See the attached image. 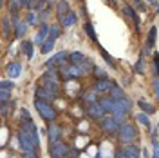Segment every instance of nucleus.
Returning a JSON list of instances; mask_svg holds the SVG:
<instances>
[{"mask_svg":"<svg viewBox=\"0 0 159 158\" xmlns=\"http://www.w3.org/2000/svg\"><path fill=\"white\" fill-rule=\"evenodd\" d=\"M34 107H36L38 115L43 120L52 122V120L56 118V109L52 107L49 102H45V100H42V98H36V100H34Z\"/></svg>","mask_w":159,"mask_h":158,"instance_id":"f257e3e1","label":"nucleus"},{"mask_svg":"<svg viewBox=\"0 0 159 158\" xmlns=\"http://www.w3.org/2000/svg\"><path fill=\"white\" fill-rule=\"evenodd\" d=\"M118 136L121 142H125V144H130L132 140L138 136V133H136V127L129 124V122H123L121 126H119V131H118Z\"/></svg>","mask_w":159,"mask_h":158,"instance_id":"f03ea898","label":"nucleus"},{"mask_svg":"<svg viewBox=\"0 0 159 158\" xmlns=\"http://www.w3.org/2000/svg\"><path fill=\"white\" fill-rule=\"evenodd\" d=\"M18 142H20V147H22V151H36V149H38V146L34 144L33 136H31V135L24 127L18 131Z\"/></svg>","mask_w":159,"mask_h":158,"instance_id":"7ed1b4c3","label":"nucleus"},{"mask_svg":"<svg viewBox=\"0 0 159 158\" xmlns=\"http://www.w3.org/2000/svg\"><path fill=\"white\" fill-rule=\"evenodd\" d=\"M49 155L52 158L67 156V155H69V146H67L65 142H61V140H58V142H52V144L49 146Z\"/></svg>","mask_w":159,"mask_h":158,"instance_id":"20e7f679","label":"nucleus"},{"mask_svg":"<svg viewBox=\"0 0 159 158\" xmlns=\"http://www.w3.org/2000/svg\"><path fill=\"white\" fill-rule=\"evenodd\" d=\"M119 120L114 118V115L112 116H103L101 118V129L105 131V133H109V135H112V133H118L119 131Z\"/></svg>","mask_w":159,"mask_h":158,"instance_id":"39448f33","label":"nucleus"},{"mask_svg":"<svg viewBox=\"0 0 159 158\" xmlns=\"http://www.w3.org/2000/svg\"><path fill=\"white\" fill-rule=\"evenodd\" d=\"M27 22H20L18 20V15H13V29H15V37L20 38V37H24L25 35V31H27Z\"/></svg>","mask_w":159,"mask_h":158,"instance_id":"423d86ee","label":"nucleus"},{"mask_svg":"<svg viewBox=\"0 0 159 158\" xmlns=\"http://www.w3.org/2000/svg\"><path fill=\"white\" fill-rule=\"evenodd\" d=\"M87 115L90 118H103L105 116V109L99 106V102H94V104H90L87 107Z\"/></svg>","mask_w":159,"mask_h":158,"instance_id":"0eeeda50","label":"nucleus"},{"mask_svg":"<svg viewBox=\"0 0 159 158\" xmlns=\"http://www.w3.org/2000/svg\"><path fill=\"white\" fill-rule=\"evenodd\" d=\"M99 106L105 109V113H116L118 111V100H114V98H99Z\"/></svg>","mask_w":159,"mask_h":158,"instance_id":"6e6552de","label":"nucleus"},{"mask_svg":"<svg viewBox=\"0 0 159 158\" xmlns=\"http://www.w3.org/2000/svg\"><path fill=\"white\" fill-rule=\"evenodd\" d=\"M65 57H67V53H65V51H58V53H56V55H54L52 58L45 62V66H47V67H54V66H61V64L65 62Z\"/></svg>","mask_w":159,"mask_h":158,"instance_id":"1a4fd4ad","label":"nucleus"},{"mask_svg":"<svg viewBox=\"0 0 159 158\" xmlns=\"http://www.w3.org/2000/svg\"><path fill=\"white\" fill-rule=\"evenodd\" d=\"M49 29L51 27L47 26V24H42L38 33H36V37H34V44H40V46H42V44L45 42V37H49Z\"/></svg>","mask_w":159,"mask_h":158,"instance_id":"9d476101","label":"nucleus"},{"mask_svg":"<svg viewBox=\"0 0 159 158\" xmlns=\"http://www.w3.org/2000/svg\"><path fill=\"white\" fill-rule=\"evenodd\" d=\"M114 86H116V84H112L109 80H98V82L94 84V91H96V93H107V91H110Z\"/></svg>","mask_w":159,"mask_h":158,"instance_id":"9b49d317","label":"nucleus"},{"mask_svg":"<svg viewBox=\"0 0 159 158\" xmlns=\"http://www.w3.org/2000/svg\"><path fill=\"white\" fill-rule=\"evenodd\" d=\"M47 135H49V142L52 144V142H58L60 136H61V129L56 126V124H51L49 129H47Z\"/></svg>","mask_w":159,"mask_h":158,"instance_id":"f8f14e48","label":"nucleus"},{"mask_svg":"<svg viewBox=\"0 0 159 158\" xmlns=\"http://www.w3.org/2000/svg\"><path fill=\"white\" fill-rule=\"evenodd\" d=\"M69 11H70L69 2H67V0H58V6H56V15H58V18H63Z\"/></svg>","mask_w":159,"mask_h":158,"instance_id":"ddd939ff","label":"nucleus"},{"mask_svg":"<svg viewBox=\"0 0 159 158\" xmlns=\"http://www.w3.org/2000/svg\"><path fill=\"white\" fill-rule=\"evenodd\" d=\"M20 73H22V64L20 62H13V64L7 66V77L9 78H16V77H20Z\"/></svg>","mask_w":159,"mask_h":158,"instance_id":"4468645a","label":"nucleus"},{"mask_svg":"<svg viewBox=\"0 0 159 158\" xmlns=\"http://www.w3.org/2000/svg\"><path fill=\"white\" fill-rule=\"evenodd\" d=\"M123 15H127L134 24H136V27H139V17L136 15V11H134V7H130L129 4H125L123 6Z\"/></svg>","mask_w":159,"mask_h":158,"instance_id":"2eb2a0df","label":"nucleus"},{"mask_svg":"<svg viewBox=\"0 0 159 158\" xmlns=\"http://www.w3.org/2000/svg\"><path fill=\"white\" fill-rule=\"evenodd\" d=\"M156 33H157V27H156V26H152L150 31H148V38H147V49H145V55L154 47V44H156Z\"/></svg>","mask_w":159,"mask_h":158,"instance_id":"dca6fc26","label":"nucleus"},{"mask_svg":"<svg viewBox=\"0 0 159 158\" xmlns=\"http://www.w3.org/2000/svg\"><path fill=\"white\" fill-rule=\"evenodd\" d=\"M56 96L54 93H51L49 89H45V87H38L36 89V98H42V100H52Z\"/></svg>","mask_w":159,"mask_h":158,"instance_id":"f3484780","label":"nucleus"},{"mask_svg":"<svg viewBox=\"0 0 159 158\" xmlns=\"http://www.w3.org/2000/svg\"><path fill=\"white\" fill-rule=\"evenodd\" d=\"M61 20V26H65V27H69V26H74L76 24V15L72 13V11H69L63 18H60Z\"/></svg>","mask_w":159,"mask_h":158,"instance_id":"a211bd4d","label":"nucleus"},{"mask_svg":"<svg viewBox=\"0 0 159 158\" xmlns=\"http://www.w3.org/2000/svg\"><path fill=\"white\" fill-rule=\"evenodd\" d=\"M22 53H24L27 58H33V42L24 40V42H22Z\"/></svg>","mask_w":159,"mask_h":158,"instance_id":"6ab92c4d","label":"nucleus"},{"mask_svg":"<svg viewBox=\"0 0 159 158\" xmlns=\"http://www.w3.org/2000/svg\"><path fill=\"white\" fill-rule=\"evenodd\" d=\"M138 106H139V109H141L143 113H147V115H152V113L156 111V107H154V106H150L147 100H139Z\"/></svg>","mask_w":159,"mask_h":158,"instance_id":"aec40b11","label":"nucleus"},{"mask_svg":"<svg viewBox=\"0 0 159 158\" xmlns=\"http://www.w3.org/2000/svg\"><path fill=\"white\" fill-rule=\"evenodd\" d=\"M87 58V57H83L81 53H78V51H74V53H70L69 55V60H70V64H74V66H80L83 60Z\"/></svg>","mask_w":159,"mask_h":158,"instance_id":"412c9836","label":"nucleus"},{"mask_svg":"<svg viewBox=\"0 0 159 158\" xmlns=\"http://www.w3.org/2000/svg\"><path fill=\"white\" fill-rule=\"evenodd\" d=\"M110 93V98H114V100H121V98H125V93H123V89L118 87V86H114V87L109 91Z\"/></svg>","mask_w":159,"mask_h":158,"instance_id":"4be33fe9","label":"nucleus"},{"mask_svg":"<svg viewBox=\"0 0 159 158\" xmlns=\"http://www.w3.org/2000/svg\"><path fill=\"white\" fill-rule=\"evenodd\" d=\"M130 107H132L130 100H127V98L118 100V111H123V113H127V111H130Z\"/></svg>","mask_w":159,"mask_h":158,"instance_id":"5701e85b","label":"nucleus"},{"mask_svg":"<svg viewBox=\"0 0 159 158\" xmlns=\"http://www.w3.org/2000/svg\"><path fill=\"white\" fill-rule=\"evenodd\" d=\"M85 33L89 35V38L94 42V44H98V37H96V33H94V27H92V24L90 22H87L85 24Z\"/></svg>","mask_w":159,"mask_h":158,"instance_id":"b1692460","label":"nucleus"},{"mask_svg":"<svg viewBox=\"0 0 159 158\" xmlns=\"http://www.w3.org/2000/svg\"><path fill=\"white\" fill-rule=\"evenodd\" d=\"M60 35H61V26H56V24H54V26H51V29H49V38H51V40H56Z\"/></svg>","mask_w":159,"mask_h":158,"instance_id":"393cba45","label":"nucleus"},{"mask_svg":"<svg viewBox=\"0 0 159 158\" xmlns=\"http://www.w3.org/2000/svg\"><path fill=\"white\" fill-rule=\"evenodd\" d=\"M52 46H54V40H51V38H47L43 44H42V47H40V51L45 55V53H49V51H52Z\"/></svg>","mask_w":159,"mask_h":158,"instance_id":"a878e982","label":"nucleus"},{"mask_svg":"<svg viewBox=\"0 0 159 158\" xmlns=\"http://www.w3.org/2000/svg\"><path fill=\"white\" fill-rule=\"evenodd\" d=\"M143 69H145V58H143V55L139 57V60L136 62V66H134V71L138 73V75H141L143 73Z\"/></svg>","mask_w":159,"mask_h":158,"instance_id":"bb28decb","label":"nucleus"},{"mask_svg":"<svg viewBox=\"0 0 159 158\" xmlns=\"http://www.w3.org/2000/svg\"><path fill=\"white\" fill-rule=\"evenodd\" d=\"M138 122L139 124H143L145 127H150V120H148V116H147V113H143V111L138 115Z\"/></svg>","mask_w":159,"mask_h":158,"instance_id":"cd10ccee","label":"nucleus"},{"mask_svg":"<svg viewBox=\"0 0 159 158\" xmlns=\"http://www.w3.org/2000/svg\"><path fill=\"white\" fill-rule=\"evenodd\" d=\"M125 149L129 151V155H130L132 158H138L139 155H141V151H139V147H136V146H127Z\"/></svg>","mask_w":159,"mask_h":158,"instance_id":"c85d7f7f","label":"nucleus"},{"mask_svg":"<svg viewBox=\"0 0 159 158\" xmlns=\"http://www.w3.org/2000/svg\"><path fill=\"white\" fill-rule=\"evenodd\" d=\"M94 77L98 80H107V73H105V69H101V67H94Z\"/></svg>","mask_w":159,"mask_h":158,"instance_id":"c756f323","label":"nucleus"},{"mask_svg":"<svg viewBox=\"0 0 159 158\" xmlns=\"http://www.w3.org/2000/svg\"><path fill=\"white\" fill-rule=\"evenodd\" d=\"M20 115H22V126H24V124H29V122H33L27 109H22V111H20Z\"/></svg>","mask_w":159,"mask_h":158,"instance_id":"7c9ffc66","label":"nucleus"},{"mask_svg":"<svg viewBox=\"0 0 159 158\" xmlns=\"http://www.w3.org/2000/svg\"><path fill=\"white\" fill-rule=\"evenodd\" d=\"M98 47H99V44H98ZM99 53L103 55V58L107 60V64H109V66H114V64H116V62L112 60V57H110V55H109V53H107L105 49H103V47H99Z\"/></svg>","mask_w":159,"mask_h":158,"instance_id":"2f4dec72","label":"nucleus"},{"mask_svg":"<svg viewBox=\"0 0 159 158\" xmlns=\"http://www.w3.org/2000/svg\"><path fill=\"white\" fill-rule=\"evenodd\" d=\"M13 87H15V84L11 80H2L0 82V89H4V91H11Z\"/></svg>","mask_w":159,"mask_h":158,"instance_id":"473e14b6","label":"nucleus"},{"mask_svg":"<svg viewBox=\"0 0 159 158\" xmlns=\"http://www.w3.org/2000/svg\"><path fill=\"white\" fill-rule=\"evenodd\" d=\"M85 100H87V104H94V102H98V93L96 91H92V93H89V95H85Z\"/></svg>","mask_w":159,"mask_h":158,"instance_id":"72a5a7b5","label":"nucleus"},{"mask_svg":"<svg viewBox=\"0 0 159 158\" xmlns=\"http://www.w3.org/2000/svg\"><path fill=\"white\" fill-rule=\"evenodd\" d=\"M11 98V95H9V91H4V89H0V102L2 104H7Z\"/></svg>","mask_w":159,"mask_h":158,"instance_id":"f704fd0d","label":"nucleus"},{"mask_svg":"<svg viewBox=\"0 0 159 158\" xmlns=\"http://www.w3.org/2000/svg\"><path fill=\"white\" fill-rule=\"evenodd\" d=\"M116 158H132L129 155V151H127V149H119L118 153H116Z\"/></svg>","mask_w":159,"mask_h":158,"instance_id":"c9c22d12","label":"nucleus"},{"mask_svg":"<svg viewBox=\"0 0 159 158\" xmlns=\"http://www.w3.org/2000/svg\"><path fill=\"white\" fill-rule=\"evenodd\" d=\"M152 87H154V93H156V96H157V100H159V78L152 80Z\"/></svg>","mask_w":159,"mask_h":158,"instance_id":"e433bc0d","label":"nucleus"},{"mask_svg":"<svg viewBox=\"0 0 159 158\" xmlns=\"http://www.w3.org/2000/svg\"><path fill=\"white\" fill-rule=\"evenodd\" d=\"M9 18H7V17H4V37H7V35H9Z\"/></svg>","mask_w":159,"mask_h":158,"instance_id":"4c0bfd02","label":"nucleus"},{"mask_svg":"<svg viewBox=\"0 0 159 158\" xmlns=\"http://www.w3.org/2000/svg\"><path fill=\"white\" fill-rule=\"evenodd\" d=\"M154 69H156V75H159V55L157 53L154 55Z\"/></svg>","mask_w":159,"mask_h":158,"instance_id":"58836bf2","label":"nucleus"},{"mask_svg":"<svg viewBox=\"0 0 159 158\" xmlns=\"http://www.w3.org/2000/svg\"><path fill=\"white\" fill-rule=\"evenodd\" d=\"M24 158H38L36 156V151H24V155H22Z\"/></svg>","mask_w":159,"mask_h":158,"instance_id":"ea45409f","label":"nucleus"},{"mask_svg":"<svg viewBox=\"0 0 159 158\" xmlns=\"http://www.w3.org/2000/svg\"><path fill=\"white\" fill-rule=\"evenodd\" d=\"M152 158H159V144L157 142H154V155H152Z\"/></svg>","mask_w":159,"mask_h":158,"instance_id":"a19ab883","label":"nucleus"},{"mask_svg":"<svg viewBox=\"0 0 159 158\" xmlns=\"http://www.w3.org/2000/svg\"><path fill=\"white\" fill-rule=\"evenodd\" d=\"M22 7H33V0H22Z\"/></svg>","mask_w":159,"mask_h":158,"instance_id":"79ce46f5","label":"nucleus"},{"mask_svg":"<svg viewBox=\"0 0 159 158\" xmlns=\"http://www.w3.org/2000/svg\"><path fill=\"white\" fill-rule=\"evenodd\" d=\"M27 24H34V13H29L27 15V20H25Z\"/></svg>","mask_w":159,"mask_h":158,"instance_id":"37998d69","label":"nucleus"},{"mask_svg":"<svg viewBox=\"0 0 159 158\" xmlns=\"http://www.w3.org/2000/svg\"><path fill=\"white\" fill-rule=\"evenodd\" d=\"M38 2H40V6H42V4H43V2H45V0H38Z\"/></svg>","mask_w":159,"mask_h":158,"instance_id":"c03bdc74","label":"nucleus"},{"mask_svg":"<svg viewBox=\"0 0 159 158\" xmlns=\"http://www.w3.org/2000/svg\"><path fill=\"white\" fill-rule=\"evenodd\" d=\"M60 158H67V156H60Z\"/></svg>","mask_w":159,"mask_h":158,"instance_id":"a18cd8bd","label":"nucleus"},{"mask_svg":"<svg viewBox=\"0 0 159 158\" xmlns=\"http://www.w3.org/2000/svg\"><path fill=\"white\" fill-rule=\"evenodd\" d=\"M157 131H159V124H157Z\"/></svg>","mask_w":159,"mask_h":158,"instance_id":"49530a36","label":"nucleus"},{"mask_svg":"<svg viewBox=\"0 0 159 158\" xmlns=\"http://www.w3.org/2000/svg\"><path fill=\"white\" fill-rule=\"evenodd\" d=\"M105 2H109V0H105Z\"/></svg>","mask_w":159,"mask_h":158,"instance_id":"de8ad7c7","label":"nucleus"}]
</instances>
